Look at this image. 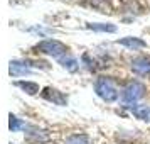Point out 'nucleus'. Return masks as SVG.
Instances as JSON below:
<instances>
[{"label":"nucleus","mask_w":150,"mask_h":144,"mask_svg":"<svg viewBox=\"0 0 150 144\" xmlns=\"http://www.w3.org/2000/svg\"><path fill=\"white\" fill-rule=\"evenodd\" d=\"M35 48H37L39 53L49 54V56H52V58H57V59H59L62 54H66V51H68L66 44H62V42L57 41V39H46V41L39 42Z\"/></svg>","instance_id":"f03ea898"},{"label":"nucleus","mask_w":150,"mask_h":144,"mask_svg":"<svg viewBox=\"0 0 150 144\" xmlns=\"http://www.w3.org/2000/svg\"><path fill=\"white\" fill-rule=\"evenodd\" d=\"M42 97H44L46 100H49V102L56 103V105H61V107L68 103V97L64 95L62 92L56 90V88H46L42 92Z\"/></svg>","instance_id":"20e7f679"},{"label":"nucleus","mask_w":150,"mask_h":144,"mask_svg":"<svg viewBox=\"0 0 150 144\" xmlns=\"http://www.w3.org/2000/svg\"><path fill=\"white\" fill-rule=\"evenodd\" d=\"M132 69L137 75H150V58H137L132 61Z\"/></svg>","instance_id":"39448f33"},{"label":"nucleus","mask_w":150,"mask_h":144,"mask_svg":"<svg viewBox=\"0 0 150 144\" xmlns=\"http://www.w3.org/2000/svg\"><path fill=\"white\" fill-rule=\"evenodd\" d=\"M145 95V85L140 82H130L122 90V102L123 103H135Z\"/></svg>","instance_id":"7ed1b4c3"},{"label":"nucleus","mask_w":150,"mask_h":144,"mask_svg":"<svg viewBox=\"0 0 150 144\" xmlns=\"http://www.w3.org/2000/svg\"><path fill=\"white\" fill-rule=\"evenodd\" d=\"M19 88H22L24 92H27L29 95H35L37 92H39V85L34 82H17L15 83Z\"/></svg>","instance_id":"9d476101"},{"label":"nucleus","mask_w":150,"mask_h":144,"mask_svg":"<svg viewBox=\"0 0 150 144\" xmlns=\"http://www.w3.org/2000/svg\"><path fill=\"white\" fill-rule=\"evenodd\" d=\"M8 127H10V130H19L21 127H24V122H22L21 119H17L15 115H12V114H10V120H8Z\"/></svg>","instance_id":"4468645a"},{"label":"nucleus","mask_w":150,"mask_h":144,"mask_svg":"<svg viewBox=\"0 0 150 144\" xmlns=\"http://www.w3.org/2000/svg\"><path fill=\"white\" fill-rule=\"evenodd\" d=\"M95 92L96 95L101 100H105V102H115L118 98V90H116L115 83L110 78H105V76L98 78L95 82Z\"/></svg>","instance_id":"f257e3e1"},{"label":"nucleus","mask_w":150,"mask_h":144,"mask_svg":"<svg viewBox=\"0 0 150 144\" xmlns=\"http://www.w3.org/2000/svg\"><path fill=\"white\" fill-rule=\"evenodd\" d=\"M130 112H132L137 119H140V120H149L150 122V107H147V105H133V107H130Z\"/></svg>","instance_id":"6e6552de"},{"label":"nucleus","mask_w":150,"mask_h":144,"mask_svg":"<svg viewBox=\"0 0 150 144\" xmlns=\"http://www.w3.org/2000/svg\"><path fill=\"white\" fill-rule=\"evenodd\" d=\"M8 73L12 76H21V75H29L30 73V68H29L27 63L22 61H10L8 63Z\"/></svg>","instance_id":"0eeeda50"},{"label":"nucleus","mask_w":150,"mask_h":144,"mask_svg":"<svg viewBox=\"0 0 150 144\" xmlns=\"http://www.w3.org/2000/svg\"><path fill=\"white\" fill-rule=\"evenodd\" d=\"M59 63H61V66L64 69H68V71H76V69L79 68V63L76 58L73 56H66V58H59Z\"/></svg>","instance_id":"1a4fd4ad"},{"label":"nucleus","mask_w":150,"mask_h":144,"mask_svg":"<svg viewBox=\"0 0 150 144\" xmlns=\"http://www.w3.org/2000/svg\"><path fill=\"white\" fill-rule=\"evenodd\" d=\"M10 144H12V143H10Z\"/></svg>","instance_id":"2eb2a0df"},{"label":"nucleus","mask_w":150,"mask_h":144,"mask_svg":"<svg viewBox=\"0 0 150 144\" xmlns=\"http://www.w3.org/2000/svg\"><path fill=\"white\" fill-rule=\"evenodd\" d=\"M88 29H93L96 32H115L116 31V26L113 24H86Z\"/></svg>","instance_id":"9b49d317"},{"label":"nucleus","mask_w":150,"mask_h":144,"mask_svg":"<svg viewBox=\"0 0 150 144\" xmlns=\"http://www.w3.org/2000/svg\"><path fill=\"white\" fill-rule=\"evenodd\" d=\"M27 137H29V141H34V143H39V144L47 141V134L44 130H32V132L27 134Z\"/></svg>","instance_id":"ddd939ff"},{"label":"nucleus","mask_w":150,"mask_h":144,"mask_svg":"<svg viewBox=\"0 0 150 144\" xmlns=\"http://www.w3.org/2000/svg\"><path fill=\"white\" fill-rule=\"evenodd\" d=\"M116 44L125 46V48H128V49H142V48H147V42L143 41V39H140V37H132V36L118 39V41H116Z\"/></svg>","instance_id":"423d86ee"},{"label":"nucleus","mask_w":150,"mask_h":144,"mask_svg":"<svg viewBox=\"0 0 150 144\" xmlns=\"http://www.w3.org/2000/svg\"><path fill=\"white\" fill-rule=\"evenodd\" d=\"M89 143V137L86 134H71V136L64 141V144H88Z\"/></svg>","instance_id":"f8f14e48"}]
</instances>
